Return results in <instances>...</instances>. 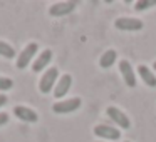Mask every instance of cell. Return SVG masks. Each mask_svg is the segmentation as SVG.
I'll return each instance as SVG.
<instances>
[{"instance_id": "1", "label": "cell", "mask_w": 156, "mask_h": 142, "mask_svg": "<svg viewBox=\"0 0 156 142\" xmlns=\"http://www.w3.org/2000/svg\"><path fill=\"white\" fill-rule=\"evenodd\" d=\"M57 77H59L57 67H51L45 70V74L41 77V82H39V89H41L42 94H49L54 89L55 82H57Z\"/></svg>"}, {"instance_id": "2", "label": "cell", "mask_w": 156, "mask_h": 142, "mask_svg": "<svg viewBox=\"0 0 156 142\" xmlns=\"http://www.w3.org/2000/svg\"><path fill=\"white\" fill-rule=\"evenodd\" d=\"M37 49H39V45L35 44V42H30V44H27L24 47V50L19 54V57H17V69H25L29 64L32 62V59H34V55L37 54Z\"/></svg>"}, {"instance_id": "3", "label": "cell", "mask_w": 156, "mask_h": 142, "mask_svg": "<svg viewBox=\"0 0 156 142\" xmlns=\"http://www.w3.org/2000/svg\"><path fill=\"white\" fill-rule=\"evenodd\" d=\"M81 107V99L74 97V99H67V100H61V102H55L52 105V110L55 114H71V112L77 110Z\"/></svg>"}, {"instance_id": "4", "label": "cell", "mask_w": 156, "mask_h": 142, "mask_svg": "<svg viewBox=\"0 0 156 142\" xmlns=\"http://www.w3.org/2000/svg\"><path fill=\"white\" fill-rule=\"evenodd\" d=\"M118 30H124V32H134V30H141L143 29V22L133 17H119L114 22Z\"/></svg>"}, {"instance_id": "5", "label": "cell", "mask_w": 156, "mask_h": 142, "mask_svg": "<svg viewBox=\"0 0 156 142\" xmlns=\"http://www.w3.org/2000/svg\"><path fill=\"white\" fill-rule=\"evenodd\" d=\"M94 134L101 139H109V140H118L121 137V132L119 129H114L111 125H104V124H99L94 127Z\"/></svg>"}, {"instance_id": "6", "label": "cell", "mask_w": 156, "mask_h": 142, "mask_svg": "<svg viewBox=\"0 0 156 142\" xmlns=\"http://www.w3.org/2000/svg\"><path fill=\"white\" fill-rule=\"evenodd\" d=\"M106 112H108V115H109V117H111L121 129H129V127H131V122H129L128 115H126L122 110H119L118 107H108V110H106Z\"/></svg>"}, {"instance_id": "7", "label": "cell", "mask_w": 156, "mask_h": 142, "mask_svg": "<svg viewBox=\"0 0 156 142\" xmlns=\"http://www.w3.org/2000/svg\"><path fill=\"white\" fill-rule=\"evenodd\" d=\"M74 8H76V2H59V4H54L49 8V14L52 17H64V15L71 14Z\"/></svg>"}, {"instance_id": "8", "label": "cell", "mask_w": 156, "mask_h": 142, "mask_svg": "<svg viewBox=\"0 0 156 142\" xmlns=\"http://www.w3.org/2000/svg\"><path fill=\"white\" fill-rule=\"evenodd\" d=\"M71 85H72V77H71V75H69V74L62 75V77L57 80L55 87H54V97L55 99H62L69 92Z\"/></svg>"}, {"instance_id": "9", "label": "cell", "mask_w": 156, "mask_h": 142, "mask_svg": "<svg viewBox=\"0 0 156 142\" xmlns=\"http://www.w3.org/2000/svg\"><path fill=\"white\" fill-rule=\"evenodd\" d=\"M14 115H17V117L24 122H30V124H34V122L39 120L37 112L29 109V107H24V105H17V107L14 109Z\"/></svg>"}, {"instance_id": "10", "label": "cell", "mask_w": 156, "mask_h": 142, "mask_svg": "<svg viewBox=\"0 0 156 142\" xmlns=\"http://www.w3.org/2000/svg\"><path fill=\"white\" fill-rule=\"evenodd\" d=\"M119 70L122 74V79H124L126 85L128 87H134L136 85V75H134V70H133L131 64L128 60H121L119 62Z\"/></svg>"}, {"instance_id": "11", "label": "cell", "mask_w": 156, "mask_h": 142, "mask_svg": "<svg viewBox=\"0 0 156 142\" xmlns=\"http://www.w3.org/2000/svg\"><path fill=\"white\" fill-rule=\"evenodd\" d=\"M52 60V50H49V49H45L44 52H41V55H39L37 59H35V62L32 64V70L34 72H41L44 70L45 67H47V64Z\"/></svg>"}, {"instance_id": "12", "label": "cell", "mask_w": 156, "mask_h": 142, "mask_svg": "<svg viewBox=\"0 0 156 142\" xmlns=\"http://www.w3.org/2000/svg\"><path fill=\"white\" fill-rule=\"evenodd\" d=\"M138 74L141 75L143 82H144L148 87H156V77H154V74H153V72L146 67V65H139V67H138Z\"/></svg>"}, {"instance_id": "13", "label": "cell", "mask_w": 156, "mask_h": 142, "mask_svg": "<svg viewBox=\"0 0 156 142\" xmlns=\"http://www.w3.org/2000/svg\"><path fill=\"white\" fill-rule=\"evenodd\" d=\"M116 59H118V54H116V50H106L104 54L101 55V59H99V65H101L102 69H109L112 64L116 62Z\"/></svg>"}, {"instance_id": "14", "label": "cell", "mask_w": 156, "mask_h": 142, "mask_svg": "<svg viewBox=\"0 0 156 142\" xmlns=\"http://www.w3.org/2000/svg\"><path fill=\"white\" fill-rule=\"evenodd\" d=\"M0 57L14 59V57H15V49L12 47V45H9L7 42H2V40H0Z\"/></svg>"}, {"instance_id": "15", "label": "cell", "mask_w": 156, "mask_h": 142, "mask_svg": "<svg viewBox=\"0 0 156 142\" xmlns=\"http://www.w3.org/2000/svg\"><path fill=\"white\" fill-rule=\"evenodd\" d=\"M156 0H141V2H136V10H148V8L154 7Z\"/></svg>"}, {"instance_id": "16", "label": "cell", "mask_w": 156, "mask_h": 142, "mask_svg": "<svg viewBox=\"0 0 156 142\" xmlns=\"http://www.w3.org/2000/svg\"><path fill=\"white\" fill-rule=\"evenodd\" d=\"M14 87V80L9 77H2L0 75V92H5V90H10Z\"/></svg>"}, {"instance_id": "17", "label": "cell", "mask_w": 156, "mask_h": 142, "mask_svg": "<svg viewBox=\"0 0 156 142\" xmlns=\"http://www.w3.org/2000/svg\"><path fill=\"white\" fill-rule=\"evenodd\" d=\"M9 122V114L7 112H0V125H5Z\"/></svg>"}, {"instance_id": "18", "label": "cell", "mask_w": 156, "mask_h": 142, "mask_svg": "<svg viewBox=\"0 0 156 142\" xmlns=\"http://www.w3.org/2000/svg\"><path fill=\"white\" fill-rule=\"evenodd\" d=\"M7 100H9L7 95H5V94H0V107H4V105L7 104Z\"/></svg>"}, {"instance_id": "19", "label": "cell", "mask_w": 156, "mask_h": 142, "mask_svg": "<svg viewBox=\"0 0 156 142\" xmlns=\"http://www.w3.org/2000/svg\"><path fill=\"white\" fill-rule=\"evenodd\" d=\"M154 70H156V62H154Z\"/></svg>"}, {"instance_id": "20", "label": "cell", "mask_w": 156, "mask_h": 142, "mask_svg": "<svg viewBox=\"0 0 156 142\" xmlns=\"http://www.w3.org/2000/svg\"><path fill=\"white\" fill-rule=\"evenodd\" d=\"M126 142H129V140H126Z\"/></svg>"}]
</instances>
